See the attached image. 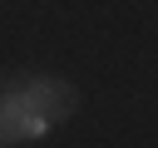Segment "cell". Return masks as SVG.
I'll return each mask as SVG.
<instances>
[{
    "label": "cell",
    "instance_id": "1",
    "mask_svg": "<svg viewBox=\"0 0 158 148\" xmlns=\"http://www.w3.org/2000/svg\"><path fill=\"white\" fill-rule=\"evenodd\" d=\"M25 99H30V109H35V113H44L49 123L69 118V113H74V104H79V99H74V89H69L64 79H49V74H44V79H35V84L25 89Z\"/></svg>",
    "mask_w": 158,
    "mask_h": 148
},
{
    "label": "cell",
    "instance_id": "2",
    "mask_svg": "<svg viewBox=\"0 0 158 148\" xmlns=\"http://www.w3.org/2000/svg\"><path fill=\"white\" fill-rule=\"evenodd\" d=\"M20 138H30V99L25 94H5L0 99V143L10 148Z\"/></svg>",
    "mask_w": 158,
    "mask_h": 148
}]
</instances>
